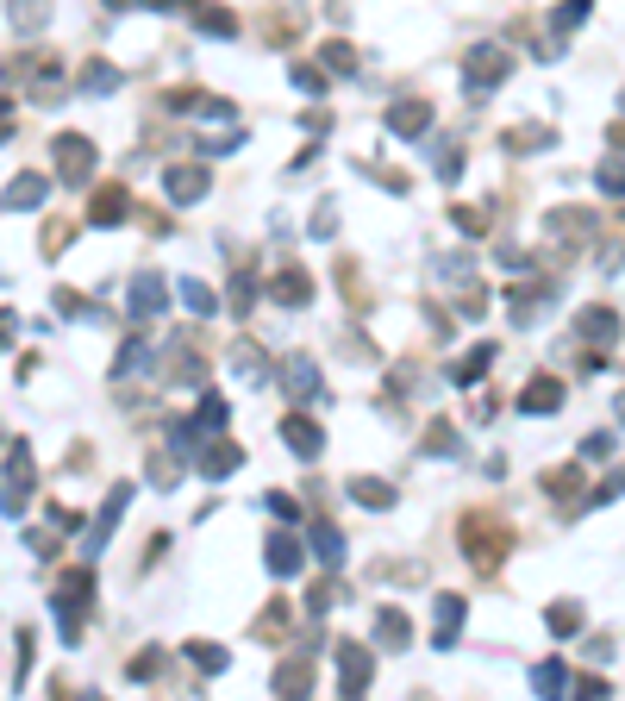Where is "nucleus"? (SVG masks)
I'll use <instances>...</instances> for the list:
<instances>
[{
	"label": "nucleus",
	"mask_w": 625,
	"mask_h": 701,
	"mask_svg": "<svg viewBox=\"0 0 625 701\" xmlns=\"http://www.w3.org/2000/svg\"><path fill=\"white\" fill-rule=\"evenodd\" d=\"M38 201H44V175H19V182L6 188V207H13V213H19V207H38Z\"/></svg>",
	"instance_id": "7"
},
{
	"label": "nucleus",
	"mask_w": 625,
	"mask_h": 701,
	"mask_svg": "<svg viewBox=\"0 0 625 701\" xmlns=\"http://www.w3.org/2000/svg\"><path fill=\"white\" fill-rule=\"evenodd\" d=\"M457 620H463V601H457V595H444V601H438V645H451V639H457Z\"/></svg>",
	"instance_id": "10"
},
{
	"label": "nucleus",
	"mask_w": 625,
	"mask_h": 701,
	"mask_svg": "<svg viewBox=\"0 0 625 701\" xmlns=\"http://www.w3.org/2000/svg\"><path fill=\"white\" fill-rule=\"evenodd\" d=\"M156 307H163V282L138 276V288H131V313H156Z\"/></svg>",
	"instance_id": "8"
},
{
	"label": "nucleus",
	"mask_w": 625,
	"mask_h": 701,
	"mask_svg": "<svg viewBox=\"0 0 625 701\" xmlns=\"http://www.w3.org/2000/svg\"><path fill=\"white\" fill-rule=\"evenodd\" d=\"M281 432H288V445H294L300 457H313V451H319V426H313V420H288Z\"/></svg>",
	"instance_id": "9"
},
{
	"label": "nucleus",
	"mask_w": 625,
	"mask_h": 701,
	"mask_svg": "<svg viewBox=\"0 0 625 701\" xmlns=\"http://www.w3.org/2000/svg\"><path fill=\"white\" fill-rule=\"evenodd\" d=\"M76 82H82V88H94V94H107V88H120V69H107V63H88Z\"/></svg>",
	"instance_id": "11"
},
{
	"label": "nucleus",
	"mask_w": 625,
	"mask_h": 701,
	"mask_svg": "<svg viewBox=\"0 0 625 701\" xmlns=\"http://www.w3.org/2000/svg\"><path fill=\"white\" fill-rule=\"evenodd\" d=\"M6 338H13V313H0V345H6Z\"/></svg>",
	"instance_id": "16"
},
{
	"label": "nucleus",
	"mask_w": 625,
	"mask_h": 701,
	"mask_svg": "<svg viewBox=\"0 0 625 701\" xmlns=\"http://www.w3.org/2000/svg\"><path fill=\"white\" fill-rule=\"evenodd\" d=\"M201 188H207V169H169V194L175 201H201Z\"/></svg>",
	"instance_id": "6"
},
{
	"label": "nucleus",
	"mask_w": 625,
	"mask_h": 701,
	"mask_svg": "<svg viewBox=\"0 0 625 701\" xmlns=\"http://www.w3.org/2000/svg\"><path fill=\"white\" fill-rule=\"evenodd\" d=\"M500 545H506V526H500V520H469V558L482 563V570L500 558Z\"/></svg>",
	"instance_id": "2"
},
{
	"label": "nucleus",
	"mask_w": 625,
	"mask_h": 701,
	"mask_svg": "<svg viewBox=\"0 0 625 701\" xmlns=\"http://www.w3.org/2000/svg\"><path fill=\"white\" fill-rule=\"evenodd\" d=\"M88 220H94V226H113V220H125V188H101V201L88 207Z\"/></svg>",
	"instance_id": "4"
},
{
	"label": "nucleus",
	"mask_w": 625,
	"mask_h": 701,
	"mask_svg": "<svg viewBox=\"0 0 625 701\" xmlns=\"http://www.w3.org/2000/svg\"><path fill=\"white\" fill-rule=\"evenodd\" d=\"M269 563H275V570L288 576V570L300 563V552H294V539H275V545H269Z\"/></svg>",
	"instance_id": "12"
},
{
	"label": "nucleus",
	"mask_w": 625,
	"mask_h": 701,
	"mask_svg": "<svg viewBox=\"0 0 625 701\" xmlns=\"http://www.w3.org/2000/svg\"><path fill=\"white\" fill-rule=\"evenodd\" d=\"M425 120H432V107H425V101H400V107L388 113V126H394V132H419Z\"/></svg>",
	"instance_id": "5"
},
{
	"label": "nucleus",
	"mask_w": 625,
	"mask_h": 701,
	"mask_svg": "<svg viewBox=\"0 0 625 701\" xmlns=\"http://www.w3.org/2000/svg\"><path fill=\"white\" fill-rule=\"evenodd\" d=\"M525 408H538V414H550V408H557V382H531V395H525Z\"/></svg>",
	"instance_id": "13"
},
{
	"label": "nucleus",
	"mask_w": 625,
	"mask_h": 701,
	"mask_svg": "<svg viewBox=\"0 0 625 701\" xmlns=\"http://www.w3.org/2000/svg\"><path fill=\"white\" fill-rule=\"evenodd\" d=\"M357 501H370V508H388V482H357Z\"/></svg>",
	"instance_id": "15"
},
{
	"label": "nucleus",
	"mask_w": 625,
	"mask_h": 701,
	"mask_svg": "<svg viewBox=\"0 0 625 701\" xmlns=\"http://www.w3.org/2000/svg\"><path fill=\"white\" fill-rule=\"evenodd\" d=\"M500 76H506V57H500V50L469 57V82H476V88H488V82H500Z\"/></svg>",
	"instance_id": "3"
},
{
	"label": "nucleus",
	"mask_w": 625,
	"mask_h": 701,
	"mask_svg": "<svg viewBox=\"0 0 625 701\" xmlns=\"http://www.w3.org/2000/svg\"><path fill=\"white\" fill-rule=\"evenodd\" d=\"M113 6H131V0H113Z\"/></svg>",
	"instance_id": "17"
},
{
	"label": "nucleus",
	"mask_w": 625,
	"mask_h": 701,
	"mask_svg": "<svg viewBox=\"0 0 625 701\" xmlns=\"http://www.w3.org/2000/svg\"><path fill=\"white\" fill-rule=\"evenodd\" d=\"M182 294H188V307H194V313H213V294H207L201 282H182Z\"/></svg>",
	"instance_id": "14"
},
{
	"label": "nucleus",
	"mask_w": 625,
	"mask_h": 701,
	"mask_svg": "<svg viewBox=\"0 0 625 701\" xmlns=\"http://www.w3.org/2000/svg\"><path fill=\"white\" fill-rule=\"evenodd\" d=\"M57 163H63V182H88V175H94V144L88 139H57Z\"/></svg>",
	"instance_id": "1"
}]
</instances>
